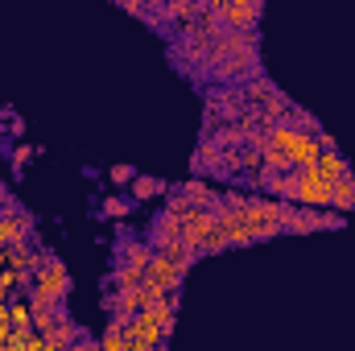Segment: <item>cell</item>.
<instances>
[{
	"instance_id": "9a60e30c",
	"label": "cell",
	"mask_w": 355,
	"mask_h": 351,
	"mask_svg": "<svg viewBox=\"0 0 355 351\" xmlns=\"http://www.w3.org/2000/svg\"><path fill=\"white\" fill-rule=\"evenodd\" d=\"M128 343H132V339L124 335V323H120V318H112L107 331L99 335V351H128Z\"/></svg>"
},
{
	"instance_id": "9c48e42d",
	"label": "cell",
	"mask_w": 355,
	"mask_h": 351,
	"mask_svg": "<svg viewBox=\"0 0 355 351\" xmlns=\"http://www.w3.org/2000/svg\"><path fill=\"white\" fill-rule=\"evenodd\" d=\"M149 261H153V248H149L145 240H132V236H124V240H120V248H116V264L149 268Z\"/></svg>"
},
{
	"instance_id": "2e32d148",
	"label": "cell",
	"mask_w": 355,
	"mask_h": 351,
	"mask_svg": "<svg viewBox=\"0 0 355 351\" xmlns=\"http://www.w3.org/2000/svg\"><path fill=\"white\" fill-rule=\"evenodd\" d=\"M128 207H132V203H124V198H116V194H112V198H103V203H99V215H107V219H124V215H128Z\"/></svg>"
},
{
	"instance_id": "8992f818",
	"label": "cell",
	"mask_w": 355,
	"mask_h": 351,
	"mask_svg": "<svg viewBox=\"0 0 355 351\" xmlns=\"http://www.w3.org/2000/svg\"><path fill=\"white\" fill-rule=\"evenodd\" d=\"M178 194L190 203V211H211V207L219 203V190H215L211 182H202V178H190V182H182V186H178Z\"/></svg>"
},
{
	"instance_id": "d6986e66",
	"label": "cell",
	"mask_w": 355,
	"mask_h": 351,
	"mask_svg": "<svg viewBox=\"0 0 355 351\" xmlns=\"http://www.w3.org/2000/svg\"><path fill=\"white\" fill-rule=\"evenodd\" d=\"M29 162H33V149H29V145H17V149H12V166L21 170V166H29Z\"/></svg>"
},
{
	"instance_id": "ac0fdd59",
	"label": "cell",
	"mask_w": 355,
	"mask_h": 351,
	"mask_svg": "<svg viewBox=\"0 0 355 351\" xmlns=\"http://www.w3.org/2000/svg\"><path fill=\"white\" fill-rule=\"evenodd\" d=\"M132 178H137L132 166H112V182H116V186H132Z\"/></svg>"
},
{
	"instance_id": "6da1fadb",
	"label": "cell",
	"mask_w": 355,
	"mask_h": 351,
	"mask_svg": "<svg viewBox=\"0 0 355 351\" xmlns=\"http://www.w3.org/2000/svg\"><path fill=\"white\" fill-rule=\"evenodd\" d=\"M331 178H322L314 166L310 170H293V207H314V211H322V207H331Z\"/></svg>"
},
{
	"instance_id": "52a82bcc",
	"label": "cell",
	"mask_w": 355,
	"mask_h": 351,
	"mask_svg": "<svg viewBox=\"0 0 355 351\" xmlns=\"http://www.w3.org/2000/svg\"><path fill=\"white\" fill-rule=\"evenodd\" d=\"M322 228H327V211H314V207H293V215L285 219V236H310Z\"/></svg>"
},
{
	"instance_id": "7c38bea8",
	"label": "cell",
	"mask_w": 355,
	"mask_h": 351,
	"mask_svg": "<svg viewBox=\"0 0 355 351\" xmlns=\"http://www.w3.org/2000/svg\"><path fill=\"white\" fill-rule=\"evenodd\" d=\"M157 194H170V182H162V178H145V174L132 178V203H145V198H157Z\"/></svg>"
},
{
	"instance_id": "7a4b0ae2",
	"label": "cell",
	"mask_w": 355,
	"mask_h": 351,
	"mask_svg": "<svg viewBox=\"0 0 355 351\" xmlns=\"http://www.w3.org/2000/svg\"><path fill=\"white\" fill-rule=\"evenodd\" d=\"M33 289L46 293V298H54V302L71 298V273H67V264L58 261L54 252H42V264L33 273Z\"/></svg>"
},
{
	"instance_id": "ba28073f",
	"label": "cell",
	"mask_w": 355,
	"mask_h": 351,
	"mask_svg": "<svg viewBox=\"0 0 355 351\" xmlns=\"http://www.w3.org/2000/svg\"><path fill=\"white\" fill-rule=\"evenodd\" d=\"M190 166H194V174H211V178L223 174V149H219L211 137H202L198 149H194V162H190Z\"/></svg>"
},
{
	"instance_id": "ffe728a7",
	"label": "cell",
	"mask_w": 355,
	"mask_h": 351,
	"mask_svg": "<svg viewBox=\"0 0 355 351\" xmlns=\"http://www.w3.org/2000/svg\"><path fill=\"white\" fill-rule=\"evenodd\" d=\"M120 8L132 12V17H145V4H137V0H120Z\"/></svg>"
},
{
	"instance_id": "e0dca14e",
	"label": "cell",
	"mask_w": 355,
	"mask_h": 351,
	"mask_svg": "<svg viewBox=\"0 0 355 351\" xmlns=\"http://www.w3.org/2000/svg\"><path fill=\"white\" fill-rule=\"evenodd\" d=\"M219 252H227V240H223V232H215V236L202 244V257H219Z\"/></svg>"
},
{
	"instance_id": "277c9868",
	"label": "cell",
	"mask_w": 355,
	"mask_h": 351,
	"mask_svg": "<svg viewBox=\"0 0 355 351\" xmlns=\"http://www.w3.org/2000/svg\"><path fill=\"white\" fill-rule=\"evenodd\" d=\"M261 12H265L261 0H227V8H223V29H232V33H252V29L261 25Z\"/></svg>"
},
{
	"instance_id": "30bf717a",
	"label": "cell",
	"mask_w": 355,
	"mask_h": 351,
	"mask_svg": "<svg viewBox=\"0 0 355 351\" xmlns=\"http://www.w3.org/2000/svg\"><path fill=\"white\" fill-rule=\"evenodd\" d=\"M42 252H46V248H37V240H33V244H21V248H8V268H17V273H37Z\"/></svg>"
},
{
	"instance_id": "3957f363",
	"label": "cell",
	"mask_w": 355,
	"mask_h": 351,
	"mask_svg": "<svg viewBox=\"0 0 355 351\" xmlns=\"http://www.w3.org/2000/svg\"><path fill=\"white\" fill-rule=\"evenodd\" d=\"M33 232H37V219H33L25 207L8 203V207L0 211V248H21V244H33Z\"/></svg>"
},
{
	"instance_id": "8fae6325",
	"label": "cell",
	"mask_w": 355,
	"mask_h": 351,
	"mask_svg": "<svg viewBox=\"0 0 355 351\" xmlns=\"http://www.w3.org/2000/svg\"><path fill=\"white\" fill-rule=\"evenodd\" d=\"M331 207H335L339 215L355 211V174L335 178V186H331Z\"/></svg>"
},
{
	"instance_id": "7402d4cb",
	"label": "cell",
	"mask_w": 355,
	"mask_h": 351,
	"mask_svg": "<svg viewBox=\"0 0 355 351\" xmlns=\"http://www.w3.org/2000/svg\"><path fill=\"white\" fill-rule=\"evenodd\" d=\"M8 302H12V293H8V289L0 285V306H8Z\"/></svg>"
},
{
	"instance_id": "44dd1931",
	"label": "cell",
	"mask_w": 355,
	"mask_h": 351,
	"mask_svg": "<svg viewBox=\"0 0 355 351\" xmlns=\"http://www.w3.org/2000/svg\"><path fill=\"white\" fill-rule=\"evenodd\" d=\"M327 228H343V215L339 211H327Z\"/></svg>"
},
{
	"instance_id": "5bb4252c",
	"label": "cell",
	"mask_w": 355,
	"mask_h": 351,
	"mask_svg": "<svg viewBox=\"0 0 355 351\" xmlns=\"http://www.w3.org/2000/svg\"><path fill=\"white\" fill-rule=\"evenodd\" d=\"M314 170H318L322 178H331V182H335V178H343V174H352V166L343 162V153H339V149H331V153H322V157L314 162Z\"/></svg>"
},
{
	"instance_id": "603a6c76",
	"label": "cell",
	"mask_w": 355,
	"mask_h": 351,
	"mask_svg": "<svg viewBox=\"0 0 355 351\" xmlns=\"http://www.w3.org/2000/svg\"><path fill=\"white\" fill-rule=\"evenodd\" d=\"M128 351H149V348H145L141 339H132V343H128Z\"/></svg>"
},
{
	"instance_id": "4fadbf2b",
	"label": "cell",
	"mask_w": 355,
	"mask_h": 351,
	"mask_svg": "<svg viewBox=\"0 0 355 351\" xmlns=\"http://www.w3.org/2000/svg\"><path fill=\"white\" fill-rule=\"evenodd\" d=\"M145 281V268H132V264H116L112 277H107V289H137Z\"/></svg>"
},
{
	"instance_id": "5b68a950",
	"label": "cell",
	"mask_w": 355,
	"mask_h": 351,
	"mask_svg": "<svg viewBox=\"0 0 355 351\" xmlns=\"http://www.w3.org/2000/svg\"><path fill=\"white\" fill-rule=\"evenodd\" d=\"M145 281H153V285H162L166 293H182V268H178L166 252H153V261H149V268H145Z\"/></svg>"
}]
</instances>
